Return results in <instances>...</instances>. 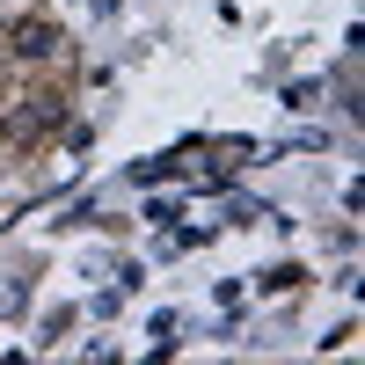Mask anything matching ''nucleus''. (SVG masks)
Listing matches in <instances>:
<instances>
[{
	"instance_id": "obj_1",
	"label": "nucleus",
	"mask_w": 365,
	"mask_h": 365,
	"mask_svg": "<svg viewBox=\"0 0 365 365\" xmlns=\"http://www.w3.org/2000/svg\"><path fill=\"white\" fill-rule=\"evenodd\" d=\"M8 51L37 66V58H58V51H66V37H58L51 15H15V22H8Z\"/></svg>"
},
{
	"instance_id": "obj_2",
	"label": "nucleus",
	"mask_w": 365,
	"mask_h": 365,
	"mask_svg": "<svg viewBox=\"0 0 365 365\" xmlns=\"http://www.w3.org/2000/svg\"><path fill=\"white\" fill-rule=\"evenodd\" d=\"M58 117H66V103H58V96H29V103L8 117V139H44Z\"/></svg>"
}]
</instances>
